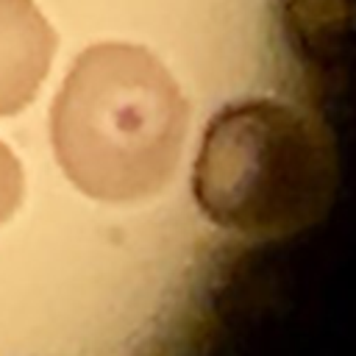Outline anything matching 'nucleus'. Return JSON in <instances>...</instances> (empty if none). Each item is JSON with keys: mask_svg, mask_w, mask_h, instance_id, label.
<instances>
[{"mask_svg": "<svg viewBox=\"0 0 356 356\" xmlns=\"http://www.w3.org/2000/svg\"><path fill=\"white\" fill-rule=\"evenodd\" d=\"M186 100L142 47L95 44L53 103V147L70 181L97 200L159 192L181 156Z\"/></svg>", "mask_w": 356, "mask_h": 356, "instance_id": "nucleus-1", "label": "nucleus"}, {"mask_svg": "<svg viewBox=\"0 0 356 356\" xmlns=\"http://www.w3.org/2000/svg\"><path fill=\"white\" fill-rule=\"evenodd\" d=\"M334 184L337 150L325 122L278 100L222 108L195 164L203 214L248 236H281L314 222Z\"/></svg>", "mask_w": 356, "mask_h": 356, "instance_id": "nucleus-2", "label": "nucleus"}, {"mask_svg": "<svg viewBox=\"0 0 356 356\" xmlns=\"http://www.w3.org/2000/svg\"><path fill=\"white\" fill-rule=\"evenodd\" d=\"M53 47L56 36L33 0H0V114L33 100Z\"/></svg>", "mask_w": 356, "mask_h": 356, "instance_id": "nucleus-3", "label": "nucleus"}, {"mask_svg": "<svg viewBox=\"0 0 356 356\" xmlns=\"http://www.w3.org/2000/svg\"><path fill=\"white\" fill-rule=\"evenodd\" d=\"M22 197V170L14 153L0 142V222L19 206Z\"/></svg>", "mask_w": 356, "mask_h": 356, "instance_id": "nucleus-4", "label": "nucleus"}]
</instances>
